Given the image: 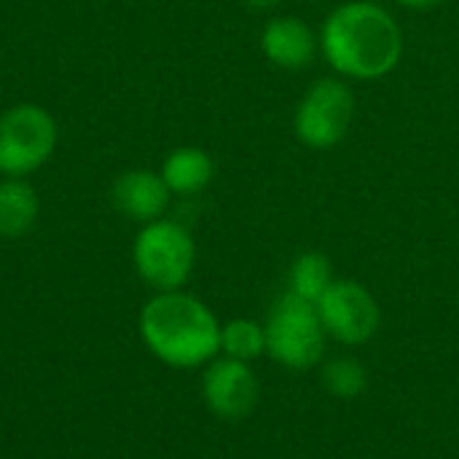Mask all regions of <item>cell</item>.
Segmentation results:
<instances>
[{
    "label": "cell",
    "mask_w": 459,
    "mask_h": 459,
    "mask_svg": "<svg viewBox=\"0 0 459 459\" xmlns=\"http://www.w3.org/2000/svg\"><path fill=\"white\" fill-rule=\"evenodd\" d=\"M202 395L215 417L239 422L250 417L258 403V379L245 360L223 358L204 371Z\"/></svg>",
    "instance_id": "cell-8"
},
{
    "label": "cell",
    "mask_w": 459,
    "mask_h": 459,
    "mask_svg": "<svg viewBox=\"0 0 459 459\" xmlns=\"http://www.w3.org/2000/svg\"><path fill=\"white\" fill-rule=\"evenodd\" d=\"M261 48L272 65L282 70H301L315 59L320 35H315V30L301 16L285 13L266 22L261 32Z\"/></svg>",
    "instance_id": "cell-9"
},
{
    "label": "cell",
    "mask_w": 459,
    "mask_h": 459,
    "mask_svg": "<svg viewBox=\"0 0 459 459\" xmlns=\"http://www.w3.org/2000/svg\"><path fill=\"white\" fill-rule=\"evenodd\" d=\"M288 282H290V293L317 304L333 282L331 261L323 253H301L288 272Z\"/></svg>",
    "instance_id": "cell-13"
},
{
    "label": "cell",
    "mask_w": 459,
    "mask_h": 459,
    "mask_svg": "<svg viewBox=\"0 0 459 459\" xmlns=\"http://www.w3.org/2000/svg\"><path fill=\"white\" fill-rule=\"evenodd\" d=\"M245 5H250V8H258V11H264V8H274L280 0H242Z\"/></svg>",
    "instance_id": "cell-17"
},
{
    "label": "cell",
    "mask_w": 459,
    "mask_h": 459,
    "mask_svg": "<svg viewBox=\"0 0 459 459\" xmlns=\"http://www.w3.org/2000/svg\"><path fill=\"white\" fill-rule=\"evenodd\" d=\"M140 336L172 368H196L221 352V323L207 304L180 290L156 293L143 307Z\"/></svg>",
    "instance_id": "cell-2"
},
{
    "label": "cell",
    "mask_w": 459,
    "mask_h": 459,
    "mask_svg": "<svg viewBox=\"0 0 459 459\" xmlns=\"http://www.w3.org/2000/svg\"><path fill=\"white\" fill-rule=\"evenodd\" d=\"M169 196L172 191L167 188L161 172H151V169H132L124 172L116 183H113V204L121 215H126L129 221L137 223H151L159 221L167 207H169Z\"/></svg>",
    "instance_id": "cell-10"
},
{
    "label": "cell",
    "mask_w": 459,
    "mask_h": 459,
    "mask_svg": "<svg viewBox=\"0 0 459 459\" xmlns=\"http://www.w3.org/2000/svg\"><path fill=\"white\" fill-rule=\"evenodd\" d=\"M134 269L140 280L159 293L180 290L196 261V245L191 231L178 221H151L140 229L132 247Z\"/></svg>",
    "instance_id": "cell-3"
},
{
    "label": "cell",
    "mask_w": 459,
    "mask_h": 459,
    "mask_svg": "<svg viewBox=\"0 0 459 459\" xmlns=\"http://www.w3.org/2000/svg\"><path fill=\"white\" fill-rule=\"evenodd\" d=\"M323 382L325 387L336 395V398H358L366 390V368L358 360L350 358H339L331 360L323 371Z\"/></svg>",
    "instance_id": "cell-15"
},
{
    "label": "cell",
    "mask_w": 459,
    "mask_h": 459,
    "mask_svg": "<svg viewBox=\"0 0 459 459\" xmlns=\"http://www.w3.org/2000/svg\"><path fill=\"white\" fill-rule=\"evenodd\" d=\"M325 333L342 344H363L379 331L377 299L352 280H333L317 301Z\"/></svg>",
    "instance_id": "cell-7"
},
{
    "label": "cell",
    "mask_w": 459,
    "mask_h": 459,
    "mask_svg": "<svg viewBox=\"0 0 459 459\" xmlns=\"http://www.w3.org/2000/svg\"><path fill=\"white\" fill-rule=\"evenodd\" d=\"M212 175H215V161L210 159L207 151L194 145L175 148L161 164V178L167 188L178 196H194L204 191Z\"/></svg>",
    "instance_id": "cell-11"
},
{
    "label": "cell",
    "mask_w": 459,
    "mask_h": 459,
    "mask_svg": "<svg viewBox=\"0 0 459 459\" xmlns=\"http://www.w3.org/2000/svg\"><path fill=\"white\" fill-rule=\"evenodd\" d=\"M266 352L288 368H309L323 358L325 328L317 304L285 290L266 320Z\"/></svg>",
    "instance_id": "cell-4"
},
{
    "label": "cell",
    "mask_w": 459,
    "mask_h": 459,
    "mask_svg": "<svg viewBox=\"0 0 459 459\" xmlns=\"http://www.w3.org/2000/svg\"><path fill=\"white\" fill-rule=\"evenodd\" d=\"M355 118V94L342 78L315 81L296 105L293 129L301 145L312 151H328L339 145Z\"/></svg>",
    "instance_id": "cell-6"
},
{
    "label": "cell",
    "mask_w": 459,
    "mask_h": 459,
    "mask_svg": "<svg viewBox=\"0 0 459 459\" xmlns=\"http://www.w3.org/2000/svg\"><path fill=\"white\" fill-rule=\"evenodd\" d=\"M320 51L342 78L377 81L401 65L403 32L385 5L374 0H350L325 16Z\"/></svg>",
    "instance_id": "cell-1"
},
{
    "label": "cell",
    "mask_w": 459,
    "mask_h": 459,
    "mask_svg": "<svg viewBox=\"0 0 459 459\" xmlns=\"http://www.w3.org/2000/svg\"><path fill=\"white\" fill-rule=\"evenodd\" d=\"M221 350L234 360H255L266 352V328L253 320H231L221 328Z\"/></svg>",
    "instance_id": "cell-14"
},
{
    "label": "cell",
    "mask_w": 459,
    "mask_h": 459,
    "mask_svg": "<svg viewBox=\"0 0 459 459\" xmlns=\"http://www.w3.org/2000/svg\"><path fill=\"white\" fill-rule=\"evenodd\" d=\"M40 212L35 188L24 178H5L0 183V237L19 239L24 237Z\"/></svg>",
    "instance_id": "cell-12"
},
{
    "label": "cell",
    "mask_w": 459,
    "mask_h": 459,
    "mask_svg": "<svg viewBox=\"0 0 459 459\" xmlns=\"http://www.w3.org/2000/svg\"><path fill=\"white\" fill-rule=\"evenodd\" d=\"M398 5L403 8H411V11H428V8H436V5H444L449 0H395Z\"/></svg>",
    "instance_id": "cell-16"
},
{
    "label": "cell",
    "mask_w": 459,
    "mask_h": 459,
    "mask_svg": "<svg viewBox=\"0 0 459 459\" xmlns=\"http://www.w3.org/2000/svg\"><path fill=\"white\" fill-rule=\"evenodd\" d=\"M59 140L56 121L40 105H13L0 113V175L27 178L54 153Z\"/></svg>",
    "instance_id": "cell-5"
}]
</instances>
